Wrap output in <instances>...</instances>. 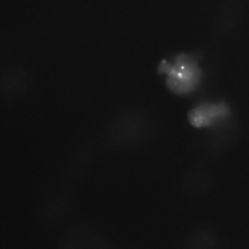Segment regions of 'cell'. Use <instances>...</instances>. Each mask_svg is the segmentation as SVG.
Masks as SVG:
<instances>
[{"mask_svg":"<svg viewBox=\"0 0 249 249\" xmlns=\"http://www.w3.org/2000/svg\"><path fill=\"white\" fill-rule=\"evenodd\" d=\"M159 70L168 76V89L179 95L186 94L194 90L201 76L197 61L187 54L177 55L172 62L162 61Z\"/></svg>","mask_w":249,"mask_h":249,"instance_id":"cell-1","label":"cell"},{"mask_svg":"<svg viewBox=\"0 0 249 249\" xmlns=\"http://www.w3.org/2000/svg\"><path fill=\"white\" fill-rule=\"evenodd\" d=\"M228 114V109L223 105H203L190 112V124L197 127H207Z\"/></svg>","mask_w":249,"mask_h":249,"instance_id":"cell-2","label":"cell"},{"mask_svg":"<svg viewBox=\"0 0 249 249\" xmlns=\"http://www.w3.org/2000/svg\"><path fill=\"white\" fill-rule=\"evenodd\" d=\"M92 232L73 231L67 235L64 241V249H102L105 244Z\"/></svg>","mask_w":249,"mask_h":249,"instance_id":"cell-3","label":"cell"},{"mask_svg":"<svg viewBox=\"0 0 249 249\" xmlns=\"http://www.w3.org/2000/svg\"><path fill=\"white\" fill-rule=\"evenodd\" d=\"M187 249H219V242L211 232L199 231L188 238Z\"/></svg>","mask_w":249,"mask_h":249,"instance_id":"cell-4","label":"cell"}]
</instances>
